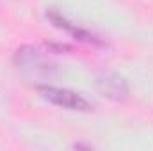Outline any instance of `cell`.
<instances>
[{
    "label": "cell",
    "mask_w": 153,
    "mask_h": 151,
    "mask_svg": "<svg viewBox=\"0 0 153 151\" xmlns=\"http://www.w3.org/2000/svg\"><path fill=\"white\" fill-rule=\"evenodd\" d=\"M36 89L43 100L61 109L75 110V112H89L93 109V105L82 94H78L71 89H62V87H53V85H38Z\"/></svg>",
    "instance_id": "obj_1"
},
{
    "label": "cell",
    "mask_w": 153,
    "mask_h": 151,
    "mask_svg": "<svg viewBox=\"0 0 153 151\" xmlns=\"http://www.w3.org/2000/svg\"><path fill=\"white\" fill-rule=\"evenodd\" d=\"M57 27H61V29H66L68 32H71L73 36H75V39H80V41H85V43H98V39L94 38L93 34H89V32H85V30H82V29H78V27H75L71 21H68L64 16H61L59 13H53V11H50L48 14H46Z\"/></svg>",
    "instance_id": "obj_2"
}]
</instances>
